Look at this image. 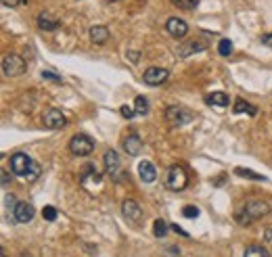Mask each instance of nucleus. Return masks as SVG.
I'll list each match as a JSON object with an SVG mask.
<instances>
[{"label": "nucleus", "mask_w": 272, "mask_h": 257, "mask_svg": "<svg viewBox=\"0 0 272 257\" xmlns=\"http://www.w3.org/2000/svg\"><path fill=\"white\" fill-rule=\"evenodd\" d=\"M11 171H13L15 176H21V178L27 180V182L38 180L40 174H42L40 165L32 159L30 155H25V153H15V155H11Z\"/></svg>", "instance_id": "obj_1"}, {"label": "nucleus", "mask_w": 272, "mask_h": 257, "mask_svg": "<svg viewBox=\"0 0 272 257\" xmlns=\"http://www.w3.org/2000/svg\"><path fill=\"white\" fill-rule=\"evenodd\" d=\"M270 213V205L266 201H247L245 205H243L237 213H235V220L239 224H251L255 220H260L264 216H268Z\"/></svg>", "instance_id": "obj_2"}, {"label": "nucleus", "mask_w": 272, "mask_h": 257, "mask_svg": "<svg viewBox=\"0 0 272 257\" xmlns=\"http://www.w3.org/2000/svg\"><path fill=\"white\" fill-rule=\"evenodd\" d=\"M168 186L172 190H176V192H180V190H184V188L189 186L187 169H184L182 165H172L168 169Z\"/></svg>", "instance_id": "obj_3"}, {"label": "nucleus", "mask_w": 272, "mask_h": 257, "mask_svg": "<svg viewBox=\"0 0 272 257\" xmlns=\"http://www.w3.org/2000/svg\"><path fill=\"white\" fill-rule=\"evenodd\" d=\"M25 71V61L21 59L19 54H5V59H3V74L7 78H17L21 76Z\"/></svg>", "instance_id": "obj_4"}, {"label": "nucleus", "mask_w": 272, "mask_h": 257, "mask_svg": "<svg viewBox=\"0 0 272 257\" xmlns=\"http://www.w3.org/2000/svg\"><path fill=\"white\" fill-rule=\"evenodd\" d=\"M69 151L74 155H78V157H86V155H90L94 151V140L90 136H86V134H76L69 142Z\"/></svg>", "instance_id": "obj_5"}, {"label": "nucleus", "mask_w": 272, "mask_h": 257, "mask_svg": "<svg viewBox=\"0 0 272 257\" xmlns=\"http://www.w3.org/2000/svg\"><path fill=\"white\" fill-rule=\"evenodd\" d=\"M191 119H193V113L187 111V109H182V107H168L166 109V121L170 125H174V127L189 123Z\"/></svg>", "instance_id": "obj_6"}, {"label": "nucleus", "mask_w": 272, "mask_h": 257, "mask_svg": "<svg viewBox=\"0 0 272 257\" xmlns=\"http://www.w3.org/2000/svg\"><path fill=\"white\" fill-rule=\"evenodd\" d=\"M80 182H82L84 188L88 186V182H92V192L103 188V178H101V174H98V171H96L92 165H86V167H84L82 176H80Z\"/></svg>", "instance_id": "obj_7"}, {"label": "nucleus", "mask_w": 272, "mask_h": 257, "mask_svg": "<svg viewBox=\"0 0 272 257\" xmlns=\"http://www.w3.org/2000/svg\"><path fill=\"white\" fill-rule=\"evenodd\" d=\"M168 78H170L168 69H161V67H149L145 74H142V80L149 86H161L168 82Z\"/></svg>", "instance_id": "obj_8"}, {"label": "nucleus", "mask_w": 272, "mask_h": 257, "mask_svg": "<svg viewBox=\"0 0 272 257\" xmlns=\"http://www.w3.org/2000/svg\"><path fill=\"white\" fill-rule=\"evenodd\" d=\"M122 211H124V218L132 224H138L142 220V209L134 199H126V201L122 203Z\"/></svg>", "instance_id": "obj_9"}, {"label": "nucleus", "mask_w": 272, "mask_h": 257, "mask_svg": "<svg viewBox=\"0 0 272 257\" xmlns=\"http://www.w3.org/2000/svg\"><path fill=\"white\" fill-rule=\"evenodd\" d=\"M42 121H44V125L50 127V130H59V127H65L67 117L63 115L59 109H48L44 113V119H42Z\"/></svg>", "instance_id": "obj_10"}, {"label": "nucleus", "mask_w": 272, "mask_h": 257, "mask_svg": "<svg viewBox=\"0 0 272 257\" xmlns=\"http://www.w3.org/2000/svg\"><path fill=\"white\" fill-rule=\"evenodd\" d=\"M166 30L170 36H174V38H184L189 34V25L184 19H178V17H170L166 21Z\"/></svg>", "instance_id": "obj_11"}, {"label": "nucleus", "mask_w": 272, "mask_h": 257, "mask_svg": "<svg viewBox=\"0 0 272 257\" xmlns=\"http://www.w3.org/2000/svg\"><path fill=\"white\" fill-rule=\"evenodd\" d=\"M34 207L30 203H17V207L13 209V220H15L17 224H27V222H32L34 220Z\"/></svg>", "instance_id": "obj_12"}, {"label": "nucleus", "mask_w": 272, "mask_h": 257, "mask_svg": "<svg viewBox=\"0 0 272 257\" xmlns=\"http://www.w3.org/2000/svg\"><path fill=\"white\" fill-rule=\"evenodd\" d=\"M124 151L130 155V157H136V155L142 151V140H140V136H138L136 132L128 134V136L124 138Z\"/></svg>", "instance_id": "obj_13"}, {"label": "nucleus", "mask_w": 272, "mask_h": 257, "mask_svg": "<svg viewBox=\"0 0 272 257\" xmlns=\"http://www.w3.org/2000/svg\"><path fill=\"white\" fill-rule=\"evenodd\" d=\"M103 161H105V171H107V176L118 178V171H120V155H118L116 151H107L105 157H103Z\"/></svg>", "instance_id": "obj_14"}, {"label": "nucleus", "mask_w": 272, "mask_h": 257, "mask_svg": "<svg viewBox=\"0 0 272 257\" xmlns=\"http://www.w3.org/2000/svg\"><path fill=\"white\" fill-rule=\"evenodd\" d=\"M90 40L94 42V44H98V46L107 44V42H109V30L105 25H92L90 27Z\"/></svg>", "instance_id": "obj_15"}, {"label": "nucleus", "mask_w": 272, "mask_h": 257, "mask_svg": "<svg viewBox=\"0 0 272 257\" xmlns=\"http://www.w3.org/2000/svg\"><path fill=\"white\" fill-rule=\"evenodd\" d=\"M138 176H140L142 182H155L157 171H155L153 163L151 161H140L138 163Z\"/></svg>", "instance_id": "obj_16"}, {"label": "nucleus", "mask_w": 272, "mask_h": 257, "mask_svg": "<svg viewBox=\"0 0 272 257\" xmlns=\"http://www.w3.org/2000/svg\"><path fill=\"white\" fill-rule=\"evenodd\" d=\"M59 25H61V23L57 21V19H52L50 13H40V15H38V27H40V30L52 32V30H57Z\"/></svg>", "instance_id": "obj_17"}, {"label": "nucleus", "mask_w": 272, "mask_h": 257, "mask_svg": "<svg viewBox=\"0 0 272 257\" xmlns=\"http://www.w3.org/2000/svg\"><path fill=\"white\" fill-rule=\"evenodd\" d=\"M207 105H216V107H228V94L226 92H211L207 98Z\"/></svg>", "instance_id": "obj_18"}, {"label": "nucleus", "mask_w": 272, "mask_h": 257, "mask_svg": "<svg viewBox=\"0 0 272 257\" xmlns=\"http://www.w3.org/2000/svg\"><path fill=\"white\" fill-rule=\"evenodd\" d=\"M243 257H270V253L262 245H249L245 249V253H243Z\"/></svg>", "instance_id": "obj_19"}, {"label": "nucleus", "mask_w": 272, "mask_h": 257, "mask_svg": "<svg viewBox=\"0 0 272 257\" xmlns=\"http://www.w3.org/2000/svg\"><path fill=\"white\" fill-rule=\"evenodd\" d=\"M134 109H136V115H147V113H149V101L145 96H136Z\"/></svg>", "instance_id": "obj_20"}, {"label": "nucleus", "mask_w": 272, "mask_h": 257, "mask_svg": "<svg viewBox=\"0 0 272 257\" xmlns=\"http://www.w3.org/2000/svg\"><path fill=\"white\" fill-rule=\"evenodd\" d=\"M235 174L237 176H241V178H247V180H266L264 176H260V174H255V171H251V169H245V167H237L235 169Z\"/></svg>", "instance_id": "obj_21"}, {"label": "nucleus", "mask_w": 272, "mask_h": 257, "mask_svg": "<svg viewBox=\"0 0 272 257\" xmlns=\"http://www.w3.org/2000/svg\"><path fill=\"white\" fill-rule=\"evenodd\" d=\"M233 111H235V113H249V115H255V113H257V109H255L253 105L245 103V101H237Z\"/></svg>", "instance_id": "obj_22"}, {"label": "nucleus", "mask_w": 272, "mask_h": 257, "mask_svg": "<svg viewBox=\"0 0 272 257\" xmlns=\"http://www.w3.org/2000/svg\"><path fill=\"white\" fill-rule=\"evenodd\" d=\"M153 234H155L157 238H164V236L168 234V224H166L164 220H155V224H153Z\"/></svg>", "instance_id": "obj_23"}, {"label": "nucleus", "mask_w": 272, "mask_h": 257, "mask_svg": "<svg viewBox=\"0 0 272 257\" xmlns=\"http://www.w3.org/2000/svg\"><path fill=\"white\" fill-rule=\"evenodd\" d=\"M218 52L222 54V56H228L233 52V42L228 40V38H222L220 42H218Z\"/></svg>", "instance_id": "obj_24"}, {"label": "nucleus", "mask_w": 272, "mask_h": 257, "mask_svg": "<svg viewBox=\"0 0 272 257\" xmlns=\"http://www.w3.org/2000/svg\"><path fill=\"white\" fill-rule=\"evenodd\" d=\"M178 9H184V11H193L197 5H199V0H172Z\"/></svg>", "instance_id": "obj_25"}, {"label": "nucleus", "mask_w": 272, "mask_h": 257, "mask_svg": "<svg viewBox=\"0 0 272 257\" xmlns=\"http://www.w3.org/2000/svg\"><path fill=\"white\" fill-rule=\"evenodd\" d=\"M42 216H44L46 222H55L57 220V209L52 205H46L44 209H42Z\"/></svg>", "instance_id": "obj_26"}, {"label": "nucleus", "mask_w": 272, "mask_h": 257, "mask_svg": "<svg viewBox=\"0 0 272 257\" xmlns=\"http://www.w3.org/2000/svg\"><path fill=\"white\" fill-rule=\"evenodd\" d=\"M182 216L184 218H197L199 216V207H195V205H187L182 209Z\"/></svg>", "instance_id": "obj_27"}, {"label": "nucleus", "mask_w": 272, "mask_h": 257, "mask_svg": "<svg viewBox=\"0 0 272 257\" xmlns=\"http://www.w3.org/2000/svg\"><path fill=\"white\" fill-rule=\"evenodd\" d=\"M120 113L126 117V119H132L134 115H136V109L134 107H128V105H124V107H120Z\"/></svg>", "instance_id": "obj_28"}, {"label": "nucleus", "mask_w": 272, "mask_h": 257, "mask_svg": "<svg viewBox=\"0 0 272 257\" xmlns=\"http://www.w3.org/2000/svg\"><path fill=\"white\" fill-rule=\"evenodd\" d=\"M40 76L44 78V80H50V82H57V84H61V78L57 76V74H52V71H42Z\"/></svg>", "instance_id": "obj_29"}, {"label": "nucleus", "mask_w": 272, "mask_h": 257, "mask_svg": "<svg viewBox=\"0 0 272 257\" xmlns=\"http://www.w3.org/2000/svg\"><path fill=\"white\" fill-rule=\"evenodd\" d=\"M0 3H3V7H7V9H15L23 3V0H0Z\"/></svg>", "instance_id": "obj_30"}, {"label": "nucleus", "mask_w": 272, "mask_h": 257, "mask_svg": "<svg viewBox=\"0 0 272 257\" xmlns=\"http://www.w3.org/2000/svg\"><path fill=\"white\" fill-rule=\"evenodd\" d=\"M128 59H130L132 63H138V59H140V52H138V50H130V52H128Z\"/></svg>", "instance_id": "obj_31"}, {"label": "nucleus", "mask_w": 272, "mask_h": 257, "mask_svg": "<svg viewBox=\"0 0 272 257\" xmlns=\"http://www.w3.org/2000/svg\"><path fill=\"white\" fill-rule=\"evenodd\" d=\"M172 230H174L176 234H180V236H189V232H184L182 228H178V224H172Z\"/></svg>", "instance_id": "obj_32"}, {"label": "nucleus", "mask_w": 272, "mask_h": 257, "mask_svg": "<svg viewBox=\"0 0 272 257\" xmlns=\"http://www.w3.org/2000/svg\"><path fill=\"white\" fill-rule=\"evenodd\" d=\"M262 44L272 46V34H264V36H262Z\"/></svg>", "instance_id": "obj_33"}, {"label": "nucleus", "mask_w": 272, "mask_h": 257, "mask_svg": "<svg viewBox=\"0 0 272 257\" xmlns=\"http://www.w3.org/2000/svg\"><path fill=\"white\" fill-rule=\"evenodd\" d=\"M7 184H9V174L3 171V186H7Z\"/></svg>", "instance_id": "obj_34"}, {"label": "nucleus", "mask_w": 272, "mask_h": 257, "mask_svg": "<svg viewBox=\"0 0 272 257\" xmlns=\"http://www.w3.org/2000/svg\"><path fill=\"white\" fill-rule=\"evenodd\" d=\"M3 257H7V255H5V253H3Z\"/></svg>", "instance_id": "obj_35"}]
</instances>
